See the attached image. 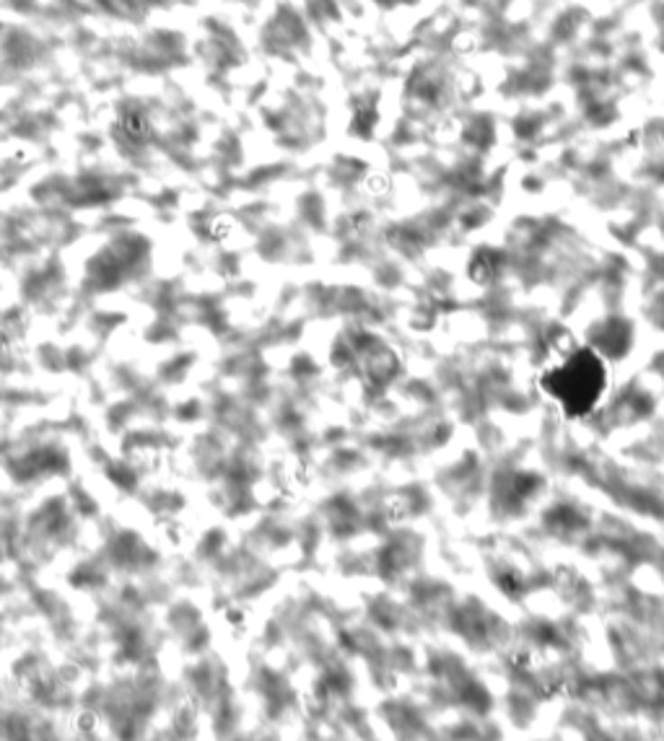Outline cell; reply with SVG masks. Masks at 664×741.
<instances>
[{"mask_svg": "<svg viewBox=\"0 0 664 741\" xmlns=\"http://www.w3.org/2000/svg\"><path fill=\"white\" fill-rule=\"evenodd\" d=\"M122 128H125V132H128L133 140H143V138L148 135V122H146L140 114H135V112L122 120Z\"/></svg>", "mask_w": 664, "mask_h": 741, "instance_id": "obj_1", "label": "cell"}]
</instances>
